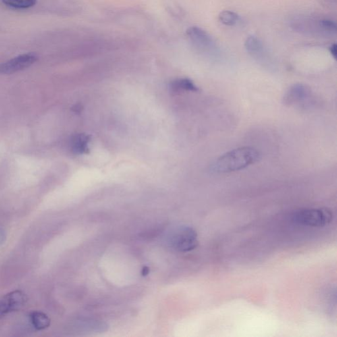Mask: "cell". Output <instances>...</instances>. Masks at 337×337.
<instances>
[{
  "label": "cell",
  "mask_w": 337,
  "mask_h": 337,
  "mask_svg": "<svg viewBox=\"0 0 337 337\" xmlns=\"http://www.w3.org/2000/svg\"><path fill=\"white\" fill-rule=\"evenodd\" d=\"M245 48L247 52L253 56L261 55L263 52V46L260 40L255 36H249L245 42Z\"/></svg>",
  "instance_id": "30bf717a"
},
{
  "label": "cell",
  "mask_w": 337,
  "mask_h": 337,
  "mask_svg": "<svg viewBox=\"0 0 337 337\" xmlns=\"http://www.w3.org/2000/svg\"><path fill=\"white\" fill-rule=\"evenodd\" d=\"M1 1L7 6L19 9L30 8L36 3V0H1Z\"/></svg>",
  "instance_id": "7c38bea8"
},
{
  "label": "cell",
  "mask_w": 337,
  "mask_h": 337,
  "mask_svg": "<svg viewBox=\"0 0 337 337\" xmlns=\"http://www.w3.org/2000/svg\"><path fill=\"white\" fill-rule=\"evenodd\" d=\"M167 239L173 249L183 253L193 251L198 245L197 232L190 226H178L169 232Z\"/></svg>",
  "instance_id": "3957f363"
},
{
  "label": "cell",
  "mask_w": 337,
  "mask_h": 337,
  "mask_svg": "<svg viewBox=\"0 0 337 337\" xmlns=\"http://www.w3.org/2000/svg\"><path fill=\"white\" fill-rule=\"evenodd\" d=\"M172 88L175 91L185 90L197 92L199 90L198 88L194 84L193 81L187 79H178L174 81L172 83Z\"/></svg>",
  "instance_id": "8fae6325"
},
{
  "label": "cell",
  "mask_w": 337,
  "mask_h": 337,
  "mask_svg": "<svg viewBox=\"0 0 337 337\" xmlns=\"http://www.w3.org/2000/svg\"><path fill=\"white\" fill-rule=\"evenodd\" d=\"M319 25L324 32L332 33L337 31V25L334 21L323 19L319 21Z\"/></svg>",
  "instance_id": "5bb4252c"
},
{
  "label": "cell",
  "mask_w": 337,
  "mask_h": 337,
  "mask_svg": "<svg viewBox=\"0 0 337 337\" xmlns=\"http://www.w3.org/2000/svg\"><path fill=\"white\" fill-rule=\"evenodd\" d=\"M27 302V296L21 290H14L0 299V319L9 313L20 309Z\"/></svg>",
  "instance_id": "277c9868"
},
{
  "label": "cell",
  "mask_w": 337,
  "mask_h": 337,
  "mask_svg": "<svg viewBox=\"0 0 337 337\" xmlns=\"http://www.w3.org/2000/svg\"><path fill=\"white\" fill-rule=\"evenodd\" d=\"M187 35L191 41L197 47L210 48L214 45V42L208 33L197 27H191L187 30Z\"/></svg>",
  "instance_id": "52a82bcc"
},
{
  "label": "cell",
  "mask_w": 337,
  "mask_h": 337,
  "mask_svg": "<svg viewBox=\"0 0 337 337\" xmlns=\"http://www.w3.org/2000/svg\"><path fill=\"white\" fill-rule=\"evenodd\" d=\"M37 60L33 54H25L17 56L4 63H0V74H13L30 67Z\"/></svg>",
  "instance_id": "5b68a950"
},
{
  "label": "cell",
  "mask_w": 337,
  "mask_h": 337,
  "mask_svg": "<svg viewBox=\"0 0 337 337\" xmlns=\"http://www.w3.org/2000/svg\"><path fill=\"white\" fill-rule=\"evenodd\" d=\"M330 52L331 54H332L333 57H334L335 59H337V50L336 44H333V45L331 46Z\"/></svg>",
  "instance_id": "9a60e30c"
},
{
  "label": "cell",
  "mask_w": 337,
  "mask_h": 337,
  "mask_svg": "<svg viewBox=\"0 0 337 337\" xmlns=\"http://www.w3.org/2000/svg\"><path fill=\"white\" fill-rule=\"evenodd\" d=\"M310 94V90L302 84H296L292 86L286 92L284 97V102L286 105L291 106L292 104H299L302 101L308 98Z\"/></svg>",
  "instance_id": "8992f818"
},
{
  "label": "cell",
  "mask_w": 337,
  "mask_h": 337,
  "mask_svg": "<svg viewBox=\"0 0 337 337\" xmlns=\"http://www.w3.org/2000/svg\"><path fill=\"white\" fill-rule=\"evenodd\" d=\"M89 137L84 134H79L73 137L71 140V150L73 154H83L88 150Z\"/></svg>",
  "instance_id": "ba28073f"
},
{
  "label": "cell",
  "mask_w": 337,
  "mask_h": 337,
  "mask_svg": "<svg viewBox=\"0 0 337 337\" xmlns=\"http://www.w3.org/2000/svg\"><path fill=\"white\" fill-rule=\"evenodd\" d=\"M219 19L223 24L227 26H233L239 21V16L233 11H224L220 13Z\"/></svg>",
  "instance_id": "4fadbf2b"
},
{
  "label": "cell",
  "mask_w": 337,
  "mask_h": 337,
  "mask_svg": "<svg viewBox=\"0 0 337 337\" xmlns=\"http://www.w3.org/2000/svg\"><path fill=\"white\" fill-rule=\"evenodd\" d=\"M333 218V213L327 208L304 209L294 212L292 221L302 226L321 227L330 224Z\"/></svg>",
  "instance_id": "7a4b0ae2"
},
{
  "label": "cell",
  "mask_w": 337,
  "mask_h": 337,
  "mask_svg": "<svg viewBox=\"0 0 337 337\" xmlns=\"http://www.w3.org/2000/svg\"><path fill=\"white\" fill-rule=\"evenodd\" d=\"M260 159L258 151L253 147H241L222 155L215 161L212 171L216 173H226L240 171L254 164Z\"/></svg>",
  "instance_id": "6da1fadb"
},
{
  "label": "cell",
  "mask_w": 337,
  "mask_h": 337,
  "mask_svg": "<svg viewBox=\"0 0 337 337\" xmlns=\"http://www.w3.org/2000/svg\"><path fill=\"white\" fill-rule=\"evenodd\" d=\"M30 321L33 328L37 331L44 330L50 325V319L47 315L41 311H33L30 313Z\"/></svg>",
  "instance_id": "9c48e42d"
}]
</instances>
